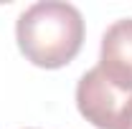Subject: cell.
<instances>
[{"instance_id":"cell-4","label":"cell","mask_w":132,"mask_h":129,"mask_svg":"<svg viewBox=\"0 0 132 129\" xmlns=\"http://www.w3.org/2000/svg\"><path fill=\"white\" fill-rule=\"evenodd\" d=\"M114 129H132V96L127 99V104L122 106L119 112V119H117V127Z\"/></svg>"},{"instance_id":"cell-3","label":"cell","mask_w":132,"mask_h":129,"mask_svg":"<svg viewBox=\"0 0 132 129\" xmlns=\"http://www.w3.org/2000/svg\"><path fill=\"white\" fill-rule=\"evenodd\" d=\"M99 71L119 91H132V18H122L104 31Z\"/></svg>"},{"instance_id":"cell-1","label":"cell","mask_w":132,"mask_h":129,"mask_svg":"<svg viewBox=\"0 0 132 129\" xmlns=\"http://www.w3.org/2000/svg\"><path fill=\"white\" fill-rule=\"evenodd\" d=\"M15 38L20 53L33 66L61 68L81 51L84 18L71 3L41 0L18 15Z\"/></svg>"},{"instance_id":"cell-2","label":"cell","mask_w":132,"mask_h":129,"mask_svg":"<svg viewBox=\"0 0 132 129\" xmlns=\"http://www.w3.org/2000/svg\"><path fill=\"white\" fill-rule=\"evenodd\" d=\"M127 91H119L102 71H86L76 84V106L86 122L97 129H114L122 106L127 104Z\"/></svg>"}]
</instances>
